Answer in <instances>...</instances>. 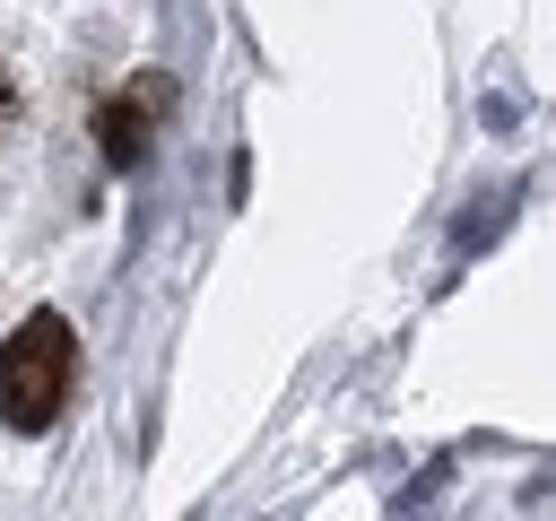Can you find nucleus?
I'll list each match as a JSON object with an SVG mask.
<instances>
[{"label": "nucleus", "instance_id": "nucleus-1", "mask_svg": "<svg viewBox=\"0 0 556 521\" xmlns=\"http://www.w3.org/2000/svg\"><path fill=\"white\" fill-rule=\"evenodd\" d=\"M70 382H78V339H70V321H61V313H26V321L9 330V347H0V417H9L17 434H43V425L61 417V399H70Z\"/></svg>", "mask_w": 556, "mask_h": 521}, {"label": "nucleus", "instance_id": "nucleus-2", "mask_svg": "<svg viewBox=\"0 0 556 521\" xmlns=\"http://www.w3.org/2000/svg\"><path fill=\"white\" fill-rule=\"evenodd\" d=\"M165 96H174L165 78H139V87L104 96V113H96V139H104V156H113V165H139V156H148V130H156Z\"/></svg>", "mask_w": 556, "mask_h": 521}]
</instances>
